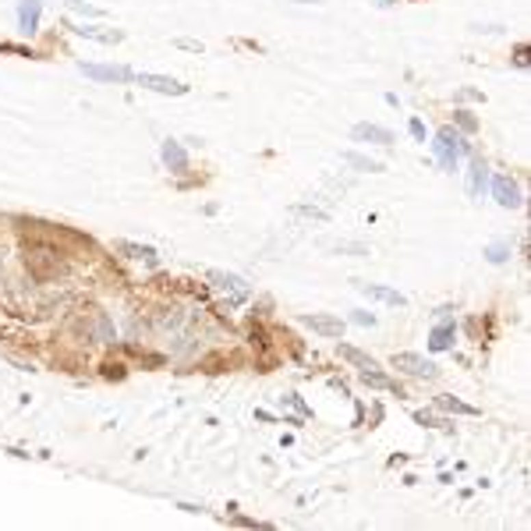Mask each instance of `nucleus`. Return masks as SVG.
<instances>
[{
  "label": "nucleus",
  "mask_w": 531,
  "mask_h": 531,
  "mask_svg": "<svg viewBox=\"0 0 531 531\" xmlns=\"http://www.w3.org/2000/svg\"><path fill=\"white\" fill-rule=\"evenodd\" d=\"M361 383L365 386H372V390H393L397 397H404V390H400V386L393 383V379H386L379 369H369V372H361Z\"/></svg>",
  "instance_id": "12"
},
{
  "label": "nucleus",
  "mask_w": 531,
  "mask_h": 531,
  "mask_svg": "<svg viewBox=\"0 0 531 531\" xmlns=\"http://www.w3.org/2000/svg\"><path fill=\"white\" fill-rule=\"evenodd\" d=\"M411 135H415L418 142H425V125H422L418 117H411Z\"/></svg>",
  "instance_id": "25"
},
{
  "label": "nucleus",
  "mask_w": 531,
  "mask_h": 531,
  "mask_svg": "<svg viewBox=\"0 0 531 531\" xmlns=\"http://www.w3.org/2000/svg\"><path fill=\"white\" fill-rule=\"evenodd\" d=\"M135 81L142 89H153V92H163V96H185L188 86H181L177 78H167V75H149V71H138Z\"/></svg>",
  "instance_id": "3"
},
{
  "label": "nucleus",
  "mask_w": 531,
  "mask_h": 531,
  "mask_svg": "<svg viewBox=\"0 0 531 531\" xmlns=\"http://www.w3.org/2000/svg\"><path fill=\"white\" fill-rule=\"evenodd\" d=\"M432 146H436V156H439V163H443V167H457V159H461V153H467V146H464V142H461V135L454 131V128H443L439 135H436V142H432Z\"/></svg>",
  "instance_id": "1"
},
{
  "label": "nucleus",
  "mask_w": 531,
  "mask_h": 531,
  "mask_svg": "<svg viewBox=\"0 0 531 531\" xmlns=\"http://www.w3.org/2000/svg\"><path fill=\"white\" fill-rule=\"evenodd\" d=\"M351 138L354 142H376V146H393V131H386V128H379V125H354V131H351Z\"/></svg>",
  "instance_id": "9"
},
{
  "label": "nucleus",
  "mask_w": 531,
  "mask_h": 531,
  "mask_svg": "<svg viewBox=\"0 0 531 531\" xmlns=\"http://www.w3.org/2000/svg\"><path fill=\"white\" fill-rule=\"evenodd\" d=\"M78 68H81V75H89L96 81H131L135 78V71L117 68V64H86V60H81Z\"/></svg>",
  "instance_id": "5"
},
{
  "label": "nucleus",
  "mask_w": 531,
  "mask_h": 531,
  "mask_svg": "<svg viewBox=\"0 0 531 531\" xmlns=\"http://www.w3.org/2000/svg\"><path fill=\"white\" fill-rule=\"evenodd\" d=\"M517 64H521V68L528 64V47H517Z\"/></svg>",
  "instance_id": "26"
},
{
  "label": "nucleus",
  "mask_w": 531,
  "mask_h": 531,
  "mask_svg": "<svg viewBox=\"0 0 531 531\" xmlns=\"http://www.w3.org/2000/svg\"><path fill=\"white\" fill-rule=\"evenodd\" d=\"M174 47L192 50V53H202V43H198V39H174Z\"/></svg>",
  "instance_id": "22"
},
{
  "label": "nucleus",
  "mask_w": 531,
  "mask_h": 531,
  "mask_svg": "<svg viewBox=\"0 0 531 531\" xmlns=\"http://www.w3.org/2000/svg\"><path fill=\"white\" fill-rule=\"evenodd\" d=\"M485 177H489V167H485L482 159H475L471 163V195H478L485 188Z\"/></svg>",
  "instance_id": "18"
},
{
  "label": "nucleus",
  "mask_w": 531,
  "mask_h": 531,
  "mask_svg": "<svg viewBox=\"0 0 531 531\" xmlns=\"http://www.w3.org/2000/svg\"><path fill=\"white\" fill-rule=\"evenodd\" d=\"M298 4H319V0H298Z\"/></svg>",
  "instance_id": "27"
},
{
  "label": "nucleus",
  "mask_w": 531,
  "mask_h": 531,
  "mask_svg": "<svg viewBox=\"0 0 531 531\" xmlns=\"http://www.w3.org/2000/svg\"><path fill=\"white\" fill-rule=\"evenodd\" d=\"M493 195H496V202L500 206H506V209H517L521 206V188H517V181L514 177H493Z\"/></svg>",
  "instance_id": "6"
},
{
  "label": "nucleus",
  "mask_w": 531,
  "mask_h": 531,
  "mask_svg": "<svg viewBox=\"0 0 531 531\" xmlns=\"http://www.w3.org/2000/svg\"><path fill=\"white\" fill-rule=\"evenodd\" d=\"M457 125H461L464 131H475V128H478V120L467 114V110H457Z\"/></svg>",
  "instance_id": "21"
},
{
  "label": "nucleus",
  "mask_w": 531,
  "mask_h": 531,
  "mask_svg": "<svg viewBox=\"0 0 531 531\" xmlns=\"http://www.w3.org/2000/svg\"><path fill=\"white\" fill-rule=\"evenodd\" d=\"M39 14H43V4H39V0H22V4H18V29H22L25 36H32L39 29Z\"/></svg>",
  "instance_id": "8"
},
{
  "label": "nucleus",
  "mask_w": 531,
  "mask_h": 531,
  "mask_svg": "<svg viewBox=\"0 0 531 531\" xmlns=\"http://www.w3.org/2000/svg\"><path fill=\"white\" fill-rule=\"evenodd\" d=\"M117 252H128L131 259H146L149 266H156V252L149 244H131V241H117Z\"/></svg>",
  "instance_id": "14"
},
{
  "label": "nucleus",
  "mask_w": 531,
  "mask_h": 531,
  "mask_svg": "<svg viewBox=\"0 0 531 531\" xmlns=\"http://www.w3.org/2000/svg\"><path fill=\"white\" fill-rule=\"evenodd\" d=\"M454 344V322H443V326H436L432 330V337H428V347L432 351H446V347Z\"/></svg>",
  "instance_id": "13"
},
{
  "label": "nucleus",
  "mask_w": 531,
  "mask_h": 531,
  "mask_svg": "<svg viewBox=\"0 0 531 531\" xmlns=\"http://www.w3.org/2000/svg\"><path fill=\"white\" fill-rule=\"evenodd\" d=\"M75 32L78 36H89V39H99V43H120V39H125V32H99L92 25H78Z\"/></svg>",
  "instance_id": "16"
},
{
  "label": "nucleus",
  "mask_w": 531,
  "mask_h": 531,
  "mask_svg": "<svg viewBox=\"0 0 531 531\" xmlns=\"http://www.w3.org/2000/svg\"><path fill=\"white\" fill-rule=\"evenodd\" d=\"M68 8H71V11H78V14H89V18H99V14H103L99 8L86 4V0H68Z\"/></svg>",
  "instance_id": "20"
},
{
  "label": "nucleus",
  "mask_w": 531,
  "mask_h": 531,
  "mask_svg": "<svg viewBox=\"0 0 531 531\" xmlns=\"http://www.w3.org/2000/svg\"><path fill=\"white\" fill-rule=\"evenodd\" d=\"M337 351H340V358H347L351 365H358L361 372H369V369H379V365H376V358H369L365 351H358V347H351V344H340Z\"/></svg>",
  "instance_id": "11"
},
{
  "label": "nucleus",
  "mask_w": 531,
  "mask_h": 531,
  "mask_svg": "<svg viewBox=\"0 0 531 531\" xmlns=\"http://www.w3.org/2000/svg\"><path fill=\"white\" fill-rule=\"evenodd\" d=\"M393 369H400V372H407V376H415V379H436V365L428 361V358H422V354H415V351H400V354H393Z\"/></svg>",
  "instance_id": "2"
},
{
  "label": "nucleus",
  "mask_w": 531,
  "mask_h": 531,
  "mask_svg": "<svg viewBox=\"0 0 531 531\" xmlns=\"http://www.w3.org/2000/svg\"><path fill=\"white\" fill-rule=\"evenodd\" d=\"M213 280L220 283V287H231V291H234V301L248 298V287H244V280H237V276H231V273H213Z\"/></svg>",
  "instance_id": "15"
},
{
  "label": "nucleus",
  "mask_w": 531,
  "mask_h": 531,
  "mask_svg": "<svg viewBox=\"0 0 531 531\" xmlns=\"http://www.w3.org/2000/svg\"><path fill=\"white\" fill-rule=\"evenodd\" d=\"M163 163H167L174 174H185V170H188V156H185V149H181L174 138L163 142Z\"/></svg>",
  "instance_id": "10"
},
{
  "label": "nucleus",
  "mask_w": 531,
  "mask_h": 531,
  "mask_svg": "<svg viewBox=\"0 0 531 531\" xmlns=\"http://www.w3.org/2000/svg\"><path fill=\"white\" fill-rule=\"evenodd\" d=\"M344 159H347V163H354V167H361V170H369V174L383 170V163H376V159H369V156H358V153H347Z\"/></svg>",
  "instance_id": "19"
},
{
  "label": "nucleus",
  "mask_w": 531,
  "mask_h": 531,
  "mask_svg": "<svg viewBox=\"0 0 531 531\" xmlns=\"http://www.w3.org/2000/svg\"><path fill=\"white\" fill-rule=\"evenodd\" d=\"M506 259V244H489V262H503Z\"/></svg>",
  "instance_id": "23"
},
{
  "label": "nucleus",
  "mask_w": 531,
  "mask_h": 531,
  "mask_svg": "<svg viewBox=\"0 0 531 531\" xmlns=\"http://www.w3.org/2000/svg\"><path fill=\"white\" fill-rule=\"evenodd\" d=\"M436 404L443 407V411H454V415H478V407L464 404V400H457V397H439Z\"/></svg>",
  "instance_id": "17"
},
{
  "label": "nucleus",
  "mask_w": 531,
  "mask_h": 531,
  "mask_svg": "<svg viewBox=\"0 0 531 531\" xmlns=\"http://www.w3.org/2000/svg\"><path fill=\"white\" fill-rule=\"evenodd\" d=\"M301 322L309 326L312 333H319V337H330V340H340L344 337V319H337V315L312 312V315H301Z\"/></svg>",
  "instance_id": "4"
},
{
  "label": "nucleus",
  "mask_w": 531,
  "mask_h": 531,
  "mask_svg": "<svg viewBox=\"0 0 531 531\" xmlns=\"http://www.w3.org/2000/svg\"><path fill=\"white\" fill-rule=\"evenodd\" d=\"M351 319H354L358 326H376V315H372V312H354Z\"/></svg>",
  "instance_id": "24"
},
{
  "label": "nucleus",
  "mask_w": 531,
  "mask_h": 531,
  "mask_svg": "<svg viewBox=\"0 0 531 531\" xmlns=\"http://www.w3.org/2000/svg\"><path fill=\"white\" fill-rule=\"evenodd\" d=\"M354 287H358L361 294H369V298H376V301H386V305H397V309H404V305H407V298H404L400 291H393V287H383V283H361V280H354Z\"/></svg>",
  "instance_id": "7"
}]
</instances>
